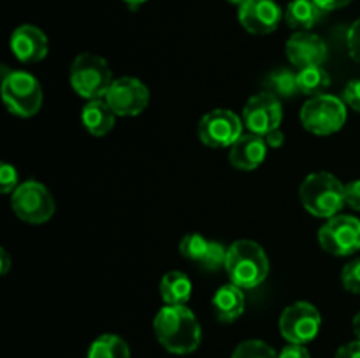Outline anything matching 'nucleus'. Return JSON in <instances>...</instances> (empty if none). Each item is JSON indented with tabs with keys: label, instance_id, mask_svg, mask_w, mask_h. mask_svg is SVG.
I'll return each instance as SVG.
<instances>
[{
	"label": "nucleus",
	"instance_id": "bb28decb",
	"mask_svg": "<svg viewBox=\"0 0 360 358\" xmlns=\"http://www.w3.org/2000/svg\"><path fill=\"white\" fill-rule=\"evenodd\" d=\"M341 281L350 293L360 295V258L345 265L343 272H341Z\"/></svg>",
	"mask_w": 360,
	"mask_h": 358
},
{
	"label": "nucleus",
	"instance_id": "dca6fc26",
	"mask_svg": "<svg viewBox=\"0 0 360 358\" xmlns=\"http://www.w3.org/2000/svg\"><path fill=\"white\" fill-rule=\"evenodd\" d=\"M267 142L264 137L257 133H243L238 140L231 146L229 160L232 167L239 171H255L264 164L267 157Z\"/></svg>",
	"mask_w": 360,
	"mask_h": 358
},
{
	"label": "nucleus",
	"instance_id": "2eb2a0df",
	"mask_svg": "<svg viewBox=\"0 0 360 358\" xmlns=\"http://www.w3.org/2000/svg\"><path fill=\"white\" fill-rule=\"evenodd\" d=\"M11 51L21 63H37L46 58L49 49L48 35L35 25H20L11 34Z\"/></svg>",
	"mask_w": 360,
	"mask_h": 358
},
{
	"label": "nucleus",
	"instance_id": "b1692460",
	"mask_svg": "<svg viewBox=\"0 0 360 358\" xmlns=\"http://www.w3.org/2000/svg\"><path fill=\"white\" fill-rule=\"evenodd\" d=\"M211 241L200 234H188L179 241V253L190 262L202 263L206 258L207 251H210Z\"/></svg>",
	"mask_w": 360,
	"mask_h": 358
},
{
	"label": "nucleus",
	"instance_id": "9b49d317",
	"mask_svg": "<svg viewBox=\"0 0 360 358\" xmlns=\"http://www.w3.org/2000/svg\"><path fill=\"white\" fill-rule=\"evenodd\" d=\"M105 102L116 116H137L150 104V90L137 77H118L105 93Z\"/></svg>",
	"mask_w": 360,
	"mask_h": 358
},
{
	"label": "nucleus",
	"instance_id": "aec40b11",
	"mask_svg": "<svg viewBox=\"0 0 360 358\" xmlns=\"http://www.w3.org/2000/svg\"><path fill=\"white\" fill-rule=\"evenodd\" d=\"M160 295L165 305H186L192 297V281L185 272L171 270L162 277Z\"/></svg>",
	"mask_w": 360,
	"mask_h": 358
},
{
	"label": "nucleus",
	"instance_id": "423d86ee",
	"mask_svg": "<svg viewBox=\"0 0 360 358\" xmlns=\"http://www.w3.org/2000/svg\"><path fill=\"white\" fill-rule=\"evenodd\" d=\"M347 121V104L334 95H316L301 109V123L308 132L327 137L340 132Z\"/></svg>",
	"mask_w": 360,
	"mask_h": 358
},
{
	"label": "nucleus",
	"instance_id": "f8f14e48",
	"mask_svg": "<svg viewBox=\"0 0 360 358\" xmlns=\"http://www.w3.org/2000/svg\"><path fill=\"white\" fill-rule=\"evenodd\" d=\"M283 119V107L281 100L274 95L262 91L246 102L243 109V123L248 132L266 137L273 130L280 128Z\"/></svg>",
	"mask_w": 360,
	"mask_h": 358
},
{
	"label": "nucleus",
	"instance_id": "f257e3e1",
	"mask_svg": "<svg viewBox=\"0 0 360 358\" xmlns=\"http://www.w3.org/2000/svg\"><path fill=\"white\" fill-rule=\"evenodd\" d=\"M158 343L174 354L193 353L200 346L202 330L186 305H164L153 319Z\"/></svg>",
	"mask_w": 360,
	"mask_h": 358
},
{
	"label": "nucleus",
	"instance_id": "473e14b6",
	"mask_svg": "<svg viewBox=\"0 0 360 358\" xmlns=\"http://www.w3.org/2000/svg\"><path fill=\"white\" fill-rule=\"evenodd\" d=\"M334 358H360V340H354V343L341 346Z\"/></svg>",
	"mask_w": 360,
	"mask_h": 358
},
{
	"label": "nucleus",
	"instance_id": "7c9ffc66",
	"mask_svg": "<svg viewBox=\"0 0 360 358\" xmlns=\"http://www.w3.org/2000/svg\"><path fill=\"white\" fill-rule=\"evenodd\" d=\"M345 202L354 211H360V179H354L345 185Z\"/></svg>",
	"mask_w": 360,
	"mask_h": 358
},
{
	"label": "nucleus",
	"instance_id": "ddd939ff",
	"mask_svg": "<svg viewBox=\"0 0 360 358\" xmlns=\"http://www.w3.org/2000/svg\"><path fill=\"white\" fill-rule=\"evenodd\" d=\"M238 18L241 27L253 35L273 34L285 13L276 0H246L239 6Z\"/></svg>",
	"mask_w": 360,
	"mask_h": 358
},
{
	"label": "nucleus",
	"instance_id": "2f4dec72",
	"mask_svg": "<svg viewBox=\"0 0 360 358\" xmlns=\"http://www.w3.org/2000/svg\"><path fill=\"white\" fill-rule=\"evenodd\" d=\"M278 358H311V354L306 350L304 344L288 343V346H285L283 350L278 353Z\"/></svg>",
	"mask_w": 360,
	"mask_h": 358
},
{
	"label": "nucleus",
	"instance_id": "a211bd4d",
	"mask_svg": "<svg viewBox=\"0 0 360 358\" xmlns=\"http://www.w3.org/2000/svg\"><path fill=\"white\" fill-rule=\"evenodd\" d=\"M81 121L88 132L95 137H104L112 130L116 123V114L105 98L88 100L81 111Z\"/></svg>",
	"mask_w": 360,
	"mask_h": 358
},
{
	"label": "nucleus",
	"instance_id": "20e7f679",
	"mask_svg": "<svg viewBox=\"0 0 360 358\" xmlns=\"http://www.w3.org/2000/svg\"><path fill=\"white\" fill-rule=\"evenodd\" d=\"M2 98L9 112L20 118H30L42 107L41 83L25 70H9L2 67Z\"/></svg>",
	"mask_w": 360,
	"mask_h": 358
},
{
	"label": "nucleus",
	"instance_id": "0eeeda50",
	"mask_svg": "<svg viewBox=\"0 0 360 358\" xmlns=\"http://www.w3.org/2000/svg\"><path fill=\"white\" fill-rule=\"evenodd\" d=\"M11 207L21 221L30 225H42L51 220L56 204L49 190L39 181H25L14 190Z\"/></svg>",
	"mask_w": 360,
	"mask_h": 358
},
{
	"label": "nucleus",
	"instance_id": "7ed1b4c3",
	"mask_svg": "<svg viewBox=\"0 0 360 358\" xmlns=\"http://www.w3.org/2000/svg\"><path fill=\"white\" fill-rule=\"evenodd\" d=\"M301 204L316 218H333L340 214L345 202V185L330 172H313L299 188Z\"/></svg>",
	"mask_w": 360,
	"mask_h": 358
},
{
	"label": "nucleus",
	"instance_id": "39448f33",
	"mask_svg": "<svg viewBox=\"0 0 360 358\" xmlns=\"http://www.w3.org/2000/svg\"><path fill=\"white\" fill-rule=\"evenodd\" d=\"M69 79L74 91L86 100L105 98L115 81L109 63L94 53H81L74 58Z\"/></svg>",
	"mask_w": 360,
	"mask_h": 358
},
{
	"label": "nucleus",
	"instance_id": "f03ea898",
	"mask_svg": "<svg viewBox=\"0 0 360 358\" xmlns=\"http://www.w3.org/2000/svg\"><path fill=\"white\" fill-rule=\"evenodd\" d=\"M225 270L231 277V283L238 284L243 290H252L269 276V258L262 246L243 239L229 246Z\"/></svg>",
	"mask_w": 360,
	"mask_h": 358
},
{
	"label": "nucleus",
	"instance_id": "393cba45",
	"mask_svg": "<svg viewBox=\"0 0 360 358\" xmlns=\"http://www.w3.org/2000/svg\"><path fill=\"white\" fill-rule=\"evenodd\" d=\"M232 358H278V353L264 340L250 339L236 347Z\"/></svg>",
	"mask_w": 360,
	"mask_h": 358
},
{
	"label": "nucleus",
	"instance_id": "6e6552de",
	"mask_svg": "<svg viewBox=\"0 0 360 358\" xmlns=\"http://www.w3.org/2000/svg\"><path fill=\"white\" fill-rule=\"evenodd\" d=\"M320 248L334 256H350L360 249V220L348 214L329 218L319 230Z\"/></svg>",
	"mask_w": 360,
	"mask_h": 358
},
{
	"label": "nucleus",
	"instance_id": "72a5a7b5",
	"mask_svg": "<svg viewBox=\"0 0 360 358\" xmlns=\"http://www.w3.org/2000/svg\"><path fill=\"white\" fill-rule=\"evenodd\" d=\"M323 13H330V11H338L347 7L348 4H352L354 0H313Z\"/></svg>",
	"mask_w": 360,
	"mask_h": 358
},
{
	"label": "nucleus",
	"instance_id": "412c9836",
	"mask_svg": "<svg viewBox=\"0 0 360 358\" xmlns=\"http://www.w3.org/2000/svg\"><path fill=\"white\" fill-rule=\"evenodd\" d=\"M264 88L267 93L274 95L276 98H292L294 95L301 93L297 86V74L292 72L290 69H276L266 77Z\"/></svg>",
	"mask_w": 360,
	"mask_h": 358
},
{
	"label": "nucleus",
	"instance_id": "58836bf2",
	"mask_svg": "<svg viewBox=\"0 0 360 358\" xmlns=\"http://www.w3.org/2000/svg\"><path fill=\"white\" fill-rule=\"evenodd\" d=\"M227 2L236 4V6H241V4H243V2H246V0H227Z\"/></svg>",
	"mask_w": 360,
	"mask_h": 358
},
{
	"label": "nucleus",
	"instance_id": "a878e982",
	"mask_svg": "<svg viewBox=\"0 0 360 358\" xmlns=\"http://www.w3.org/2000/svg\"><path fill=\"white\" fill-rule=\"evenodd\" d=\"M227 251L229 248H225L224 244L217 241H211L210 251H207L206 258L200 263L204 270H218L221 267H225V262H227Z\"/></svg>",
	"mask_w": 360,
	"mask_h": 358
},
{
	"label": "nucleus",
	"instance_id": "1a4fd4ad",
	"mask_svg": "<svg viewBox=\"0 0 360 358\" xmlns=\"http://www.w3.org/2000/svg\"><path fill=\"white\" fill-rule=\"evenodd\" d=\"M322 316L309 302H294L280 316V332L288 343L308 344L319 336Z\"/></svg>",
	"mask_w": 360,
	"mask_h": 358
},
{
	"label": "nucleus",
	"instance_id": "e433bc0d",
	"mask_svg": "<svg viewBox=\"0 0 360 358\" xmlns=\"http://www.w3.org/2000/svg\"><path fill=\"white\" fill-rule=\"evenodd\" d=\"M123 2L127 4V7H129V9L137 11L141 6H144V4H146L148 0H123Z\"/></svg>",
	"mask_w": 360,
	"mask_h": 358
},
{
	"label": "nucleus",
	"instance_id": "cd10ccee",
	"mask_svg": "<svg viewBox=\"0 0 360 358\" xmlns=\"http://www.w3.org/2000/svg\"><path fill=\"white\" fill-rule=\"evenodd\" d=\"M18 171L11 164H2L0 167V190L2 193H11L18 188Z\"/></svg>",
	"mask_w": 360,
	"mask_h": 358
},
{
	"label": "nucleus",
	"instance_id": "f3484780",
	"mask_svg": "<svg viewBox=\"0 0 360 358\" xmlns=\"http://www.w3.org/2000/svg\"><path fill=\"white\" fill-rule=\"evenodd\" d=\"M211 305H213L214 316H217L220 321H236V319L245 312L246 298L245 293H243V288H239L238 284L234 283L224 284V286L218 288V291L214 293Z\"/></svg>",
	"mask_w": 360,
	"mask_h": 358
},
{
	"label": "nucleus",
	"instance_id": "c9c22d12",
	"mask_svg": "<svg viewBox=\"0 0 360 358\" xmlns=\"http://www.w3.org/2000/svg\"><path fill=\"white\" fill-rule=\"evenodd\" d=\"M11 269V256L7 255L6 249H0V272L2 276H6Z\"/></svg>",
	"mask_w": 360,
	"mask_h": 358
},
{
	"label": "nucleus",
	"instance_id": "c756f323",
	"mask_svg": "<svg viewBox=\"0 0 360 358\" xmlns=\"http://www.w3.org/2000/svg\"><path fill=\"white\" fill-rule=\"evenodd\" d=\"M343 102L354 111L360 112V79H354L345 86Z\"/></svg>",
	"mask_w": 360,
	"mask_h": 358
},
{
	"label": "nucleus",
	"instance_id": "4c0bfd02",
	"mask_svg": "<svg viewBox=\"0 0 360 358\" xmlns=\"http://www.w3.org/2000/svg\"><path fill=\"white\" fill-rule=\"evenodd\" d=\"M354 332L357 336V340H360V312H357L354 318Z\"/></svg>",
	"mask_w": 360,
	"mask_h": 358
},
{
	"label": "nucleus",
	"instance_id": "f704fd0d",
	"mask_svg": "<svg viewBox=\"0 0 360 358\" xmlns=\"http://www.w3.org/2000/svg\"><path fill=\"white\" fill-rule=\"evenodd\" d=\"M264 139H266L267 146H269V147H280L281 144L285 142V135H283V132H281L280 128L269 132L266 137H264Z\"/></svg>",
	"mask_w": 360,
	"mask_h": 358
},
{
	"label": "nucleus",
	"instance_id": "9d476101",
	"mask_svg": "<svg viewBox=\"0 0 360 358\" xmlns=\"http://www.w3.org/2000/svg\"><path fill=\"white\" fill-rule=\"evenodd\" d=\"M199 139L210 147H231L243 135V121L231 109H213L197 126Z\"/></svg>",
	"mask_w": 360,
	"mask_h": 358
},
{
	"label": "nucleus",
	"instance_id": "4be33fe9",
	"mask_svg": "<svg viewBox=\"0 0 360 358\" xmlns=\"http://www.w3.org/2000/svg\"><path fill=\"white\" fill-rule=\"evenodd\" d=\"M297 86L302 95L316 97L330 86V76L322 65L306 67L297 72Z\"/></svg>",
	"mask_w": 360,
	"mask_h": 358
},
{
	"label": "nucleus",
	"instance_id": "6ab92c4d",
	"mask_svg": "<svg viewBox=\"0 0 360 358\" xmlns=\"http://www.w3.org/2000/svg\"><path fill=\"white\" fill-rule=\"evenodd\" d=\"M326 14L313 0H292L285 9V21L295 32H311Z\"/></svg>",
	"mask_w": 360,
	"mask_h": 358
},
{
	"label": "nucleus",
	"instance_id": "4468645a",
	"mask_svg": "<svg viewBox=\"0 0 360 358\" xmlns=\"http://www.w3.org/2000/svg\"><path fill=\"white\" fill-rule=\"evenodd\" d=\"M288 62L299 70L306 67L322 65L327 60V44L313 32H295L285 46Z\"/></svg>",
	"mask_w": 360,
	"mask_h": 358
},
{
	"label": "nucleus",
	"instance_id": "5701e85b",
	"mask_svg": "<svg viewBox=\"0 0 360 358\" xmlns=\"http://www.w3.org/2000/svg\"><path fill=\"white\" fill-rule=\"evenodd\" d=\"M86 358H130V347L122 337L104 333L91 343Z\"/></svg>",
	"mask_w": 360,
	"mask_h": 358
},
{
	"label": "nucleus",
	"instance_id": "c85d7f7f",
	"mask_svg": "<svg viewBox=\"0 0 360 358\" xmlns=\"http://www.w3.org/2000/svg\"><path fill=\"white\" fill-rule=\"evenodd\" d=\"M347 48L348 55L360 63V18L350 27L347 35Z\"/></svg>",
	"mask_w": 360,
	"mask_h": 358
}]
</instances>
